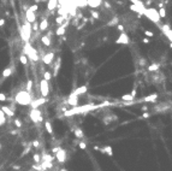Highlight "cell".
Returning a JSON list of instances; mask_svg holds the SVG:
<instances>
[{
  "label": "cell",
  "mask_w": 172,
  "mask_h": 171,
  "mask_svg": "<svg viewBox=\"0 0 172 171\" xmlns=\"http://www.w3.org/2000/svg\"><path fill=\"white\" fill-rule=\"evenodd\" d=\"M25 18H27V22L34 23L36 21V15H35V12L30 11L29 9H27V10H25Z\"/></svg>",
  "instance_id": "cell-10"
},
{
  "label": "cell",
  "mask_w": 172,
  "mask_h": 171,
  "mask_svg": "<svg viewBox=\"0 0 172 171\" xmlns=\"http://www.w3.org/2000/svg\"><path fill=\"white\" fill-rule=\"evenodd\" d=\"M159 67H160V65H159V64H156V63H154V64H152V65L148 66V71H149V72L158 71V70H159Z\"/></svg>",
  "instance_id": "cell-25"
},
{
  "label": "cell",
  "mask_w": 172,
  "mask_h": 171,
  "mask_svg": "<svg viewBox=\"0 0 172 171\" xmlns=\"http://www.w3.org/2000/svg\"><path fill=\"white\" fill-rule=\"evenodd\" d=\"M6 122V118H5V115H4V112L0 110V125H4Z\"/></svg>",
  "instance_id": "cell-31"
},
{
  "label": "cell",
  "mask_w": 172,
  "mask_h": 171,
  "mask_svg": "<svg viewBox=\"0 0 172 171\" xmlns=\"http://www.w3.org/2000/svg\"><path fill=\"white\" fill-rule=\"evenodd\" d=\"M116 23H118V18H113V21L112 22H108V25L110 27H112L113 24H116Z\"/></svg>",
  "instance_id": "cell-45"
},
{
  "label": "cell",
  "mask_w": 172,
  "mask_h": 171,
  "mask_svg": "<svg viewBox=\"0 0 172 171\" xmlns=\"http://www.w3.org/2000/svg\"><path fill=\"white\" fill-rule=\"evenodd\" d=\"M30 118L34 123H40V122L44 121V117H42V113L39 109H31L30 111Z\"/></svg>",
  "instance_id": "cell-5"
},
{
  "label": "cell",
  "mask_w": 172,
  "mask_h": 171,
  "mask_svg": "<svg viewBox=\"0 0 172 171\" xmlns=\"http://www.w3.org/2000/svg\"><path fill=\"white\" fill-rule=\"evenodd\" d=\"M53 160V157H51V155L48 154H46L42 157V161H52Z\"/></svg>",
  "instance_id": "cell-37"
},
{
  "label": "cell",
  "mask_w": 172,
  "mask_h": 171,
  "mask_svg": "<svg viewBox=\"0 0 172 171\" xmlns=\"http://www.w3.org/2000/svg\"><path fill=\"white\" fill-rule=\"evenodd\" d=\"M129 42H130V39H129V36L124 33V31H123V33L119 35V38L116 40L117 45H129Z\"/></svg>",
  "instance_id": "cell-8"
},
{
  "label": "cell",
  "mask_w": 172,
  "mask_h": 171,
  "mask_svg": "<svg viewBox=\"0 0 172 171\" xmlns=\"http://www.w3.org/2000/svg\"><path fill=\"white\" fill-rule=\"evenodd\" d=\"M66 25H67V23H63L61 25H59V27L57 28V30H56L57 36H63V35L65 34V31H66Z\"/></svg>",
  "instance_id": "cell-16"
},
{
  "label": "cell",
  "mask_w": 172,
  "mask_h": 171,
  "mask_svg": "<svg viewBox=\"0 0 172 171\" xmlns=\"http://www.w3.org/2000/svg\"><path fill=\"white\" fill-rule=\"evenodd\" d=\"M19 61H21V64H23V65H27V64H28V57L24 54V53H22V54L19 55Z\"/></svg>",
  "instance_id": "cell-26"
},
{
  "label": "cell",
  "mask_w": 172,
  "mask_h": 171,
  "mask_svg": "<svg viewBox=\"0 0 172 171\" xmlns=\"http://www.w3.org/2000/svg\"><path fill=\"white\" fill-rule=\"evenodd\" d=\"M88 92V87L87 86H81V87H77V88L75 89L72 94H75V95H82V94H85Z\"/></svg>",
  "instance_id": "cell-15"
},
{
  "label": "cell",
  "mask_w": 172,
  "mask_h": 171,
  "mask_svg": "<svg viewBox=\"0 0 172 171\" xmlns=\"http://www.w3.org/2000/svg\"><path fill=\"white\" fill-rule=\"evenodd\" d=\"M158 99V94L154 93V94H150L148 96H144L143 98V101H155Z\"/></svg>",
  "instance_id": "cell-23"
},
{
  "label": "cell",
  "mask_w": 172,
  "mask_h": 171,
  "mask_svg": "<svg viewBox=\"0 0 172 171\" xmlns=\"http://www.w3.org/2000/svg\"><path fill=\"white\" fill-rule=\"evenodd\" d=\"M143 16H146L149 21H152L153 23H155V24H158V23H160V16H159V13H158V11H156L155 9H144L143 11Z\"/></svg>",
  "instance_id": "cell-2"
},
{
  "label": "cell",
  "mask_w": 172,
  "mask_h": 171,
  "mask_svg": "<svg viewBox=\"0 0 172 171\" xmlns=\"http://www.w3.org/2000/svg\"><path fill=\"white\" fill-rule=\"evenodd\" d=\"M164 34H165V36L168 39V41L171 42V41H172V30H171V29H168V30H167V31H165Z\"/></svg>",
  "instance_id": "cell-34"
},
{
  "label": "cell",
  "mask_w": 172,
  "mask_h": 171,
  "mask_svg": "<svg viewBox=\"0 0 172 171\" xmlns=\"http://www.w3.org/2000/svg\"><path fill=\"white\" fill-rule=\"evenodd\" d=\"M41 1H47V0H41Z\"/></svg>",
  "instance_id": "cell-53"
},
{
  "label": "cell",
  "mask_w": 172,
  "mask_h": 171,
  "mask_svg": "<svg viewBox=\"0 0 172 171\" xmlns=\"http://www.w3.org/2000/svg\"><path fill=\"white\" fill-rule=\"evenodd\" d=\"M90 15L93 16V18H94V19H99V18H100V15H99L96 11H94V10H92V11H90Z\"/></svg>",
  "instance_id": "cell-36"
},
{
  "label": "cell",
  "mask_w": 172,
  "mask_h": 171,
  "mask_svg": "<svg viewBox=\"0 0 172 171\" xmlns=\"http://www.w3.org/2000/svg\"><path fill=\"white\" fill-rule=\"evenodd\" d=\"M1 111L4 112V115H6V116H9V117H13V116H15V111H12L11 109H10V106L4 105L3 107H1Z\"/></svg>",
  "instance_id": "cell-17"
},
{
  "label": "cell",
  "mask_w": 172,
  "mask_h": 171,
  "mask_svg": "<svg viewBox=\"0 0 172 171\" xmlns=\"http://www.w3.org/2000/svg\"><path fill=\"white\" fill-rule=\"evenodd\" d=\"M51 78H52V74H51L50 71H45L44 72V80H46V81L48 82V81H51Z\"/></svg>",
  "instance_id": "cell-32"
},
{
  "label": "cell",
  "mask_w": 172,
  "mask_h": 171,
  "mask_svg": "<svg viewBox=\"0 0 172 171\" xmlns=\"http://www.w3.org/2000/svg\"><path fill=\"white\" fill-rule=\"evenodd\" d=\"M120 99L123 100V101H134V98L130 95V93H128V94H124V95H122L120 96Z\"/></svg>",
  "instance_id": "cell-28"
},
{
  "label": "cell",
  "mask_w": 172,
  "mask_h": 171,
  "mask_svg": "<svg viewBox=\"0 0 172 171\" xmlns=\"http://www.w3.org/2000/svg\"><path fill=\"white\" fill-rule=\"evenodd\" d=\"M95 149L96 151H100L101 153H105V154H107V155H110V157H112L113 155V149H112V147L111 146H105L104 148H99V147H95Z\"/></svg>",
  "instance_id": "cell-13"
},
{
  "label": "cell",
  "mask_w": 172,
  "mask_h": 171,
  "mask_svg": "<svg viewBox=\"0 0 172 171\" xmlns=\"http://www.w3.org/2000/svg\"><path fill=\"white\" fill-rule=\"evenodd\" d=\"M31 94L27 90H21L15 95V101L22 106H28L31 102Z\"/></svg>",
  "instance_id": "cell-1"
},
{
  "label": "cell",
  "mask_w": 172,
  "mask_h": 171,
  "mask_svg": "<svg viewBox=\"0 0 172 171\" xmlns=\"http://www.w3.org/2000/svg\"><path fill=\"white\" fill-rule=\"evenodd\" d=\"M140 64H141V65H144V64H146V60H144V59H141V60H140Z\"/></svg>",
  "instance_id": "cell-52"
},
{
  "label": "cell",
  "mask_w": 172,
  "mask_h": 171,
  "mask_svg": "<svg viewBox=\"0 0 172 171\" xmlns=\"http://www.w3.org/2000/svg\"><path fill=\"white\" fill-rule=\"evenodd\" d=\"M29 10L33 11V12H36L37 10H39V5H37V4H34V5H31L30 7H29Z\"/></svg>",
  "instance_id": "cell-38"
},
{
  "label": "cell",
  "mask_w": 172,
  "mask_h": 171,
  "mask_svg": "<svg viewBox=\"0 0 172 171\" xmlns=\"http://www.w3.org/2000/svg\"><path fill=\"white\" fill-rule=\"evenodd\" d=\"M144 34H146V36H148V38H153V36H154V33H153V31H149V30H146Z\"/></svg>",
  "instance_id": "cell-41"
},
{
  "label": "cell",
  "mask_w": 172,
  "mask_h": 171,
  "mask_svg": "<svg viewBox=\"0 0 172 171\" xmlns=\"http://www.w3.org/2000/svg\"><path fill=\"white\" fill-rule=\"evenodd\" d=\"M45 128H46V130H47V132L48 134H53V128H52V124H51L50 122L47 121V122H45Z\"/></svg>",
  "instance_id": "cell-27"
},
{
  "label": "cell",
  "mask_w": 172,
  "mask_h": 171,
  "mask_svg": "<svg viewBox=\"0 0 172 171\" xmlns=\"http://www.w3.org/2000/svg\"><path fill=\"white\" fill-rule=\"evenodd\" d=\"M67 104L72 107H76L78 106V95H75V94H70L69 98H67Z\"/></svg>",
  "instance_id": "cell-9"
},
{
  "label": "cell",
  "mask_w": 172,
  "mask_h": 171,
  "mask_svg": "<svg viewBox=\"0 0 172 171\" xmlns=\"http://www.w3.org/2000/svg\"><path fill=\"white\" fill-rule=\"evenodd\" d=\"M31 88H33V81L31 80H28V82H27V92H31Z\"/></svg>",
  "instance_id": "cell-35"
},
{
  "label": "cell",
  "mask_w": 172,
  "mask_h": 171,
  "mask_svg": "<svg viewBox=\"0 0 172 171\" xmlns=\"http://www.w3.org/2000/svg\"><path fill=\"white\" fill-rule=\"evenodd\" d=\"M40 92H41V95L42 98H47L48 94H50V86H48V82L46 80H41L40 81Z\"/></svg>",
  "instance_id": "cell-6"
},
{
  "label": "cell",
  "mask_w": 172,
  "mask_h": 171,
  "mask_svg": "<svg viewBox=\"0 0 172 171\" xmlns=\"http://www.w3.org/2000/svg\"><path fill=\"white\" fill-rule=\"evenodd\" d=\"M39 146H40V142H39V141H37V140H34V141H33V147L37 148Z\"/></svg>",
  "instance_id": "cell-44"
},
{
  "label": "cell",
  "mask_w": 172,
  "mask_h": 171,
  "mask_svg": "<svg viewBox=\"0 0 172 171\" xmlns=\"http://www.w3.org/2000/svg\"><path fill=\"white\" fill-rule=\"evenodd\" d=\"M33 30L34 31H37L39 30V23H36V21L34 22V25H33Z\"/></svg>",
  "instance_id": "cell-43"
},
{
  "label": "cell",
  "mask_w": 172,
  "mask_h": 171,
  "mask_svg": "<svg viewBox=\"0 0 172 171\" xmlns=\"http://www.w3.org/2000/svg\"><path fill=\"white\" fill-rule=\"evenodd\" d=\"M30 36H31V27H30V23L25 22L21 28V38H22L23 42H29L30 40Z\"/></svg>",
  "instance_id": "cell-4"
},
{
  "label": "cell",
  "mask_w": 172,
  "mask_h": 171,
  "mask_svg": "<svg viewBox=\"0 0 172 171\" xmlns=\"http://www.w3.org/2000/svg\"><path fill=\"white\" fill-rule=\"evenodd\" d=\"M59 149H60V147H56V148H53V149H52V152H53V153H57V152H58Z\"/></svg>",
  "instance_id": "cell-50"
},
{
  "label": "cell",
  "mask_w": 172,
  "mask_h": 171,
  "mask_svg": "<svg viewBox=\"0 0 172 171\" xmlns=\"http://www.w3.org/2000/svg\"><path fill=\"white\" fill-rule=\"evenodd\" d=\"M41 42L45 45V46H51V40H50V36H47V35H44V36H41Z\"/></svg>",
  "instance_id": "cell-24"
},
{
  "label": "cell",
  "mask_w": 172,
  "mask_h": 171,
  "mask_svg": "<svg viewBox=\"0 0 172 171\" xmlns=\"http://www.w3.org/2000/svg\"><path fill=\"white\" fill-rule=\"evenodd\" d=\"M117 29L123 33V31H124V25H123V24H118V25H117Z\"/></svg>",
  "instance_id": "cell-46"
},
{
  "label": "cell",
  "mask_w": 172,
  "mask_h": 171,
  "mask_svg": "<svg viewBox=\"0 0 172 171\" xmlns=\"http://www.w3.org/2000/svg\"><path fill=\"white\" fill-rule=\"evenodd\" d=\"M65 19H66L65 17H63V16H58V17L56 18V23H57V24H59V25H61L63 23H65Z\"/></svg>",
  "instance_id": "cell-29"
},
{
  "label": "cell",
  "mask_w": 172,
  "mask_h": 171,
  "mask_svg": "<svg viewBox=\"0 0 172 171\" xmlns=\"http://www.w3.org/2000/svg\"><path fill=\"white\" fill-rule=\"evenodd\" d=\"M33 159H34V161H35L36 164H40V161H41V157H40L39 153H35V154L33 155Z\"/></svg>",
  "instance_id": "cell-33"
},
{
  "label": "cell",
  "mask_w": 172,
  "mask_h": 171,
  "mask_svg": "<svg viewBox=\"0 0 172 171\" xmlns=\"http://www.w3.org/2000/svg\"><path fill=\"white\" fill-rule=\"evenodd\" d=\"M143 44H149V39L144 38V39H143Z\"/></svg>",
  "instance_id": "cell-51"
},
{
  "label": "cell",
  "mask_w": 172,
  "mask_h": 171,
  "mask_svg": "<svg viewBox=\"0 0 172 171\" xmlns=\"http://www.w3.org/2000/svg\"><path fill=\"white\" fill-rule=\"evenodd\" d=\"M39 29L41 31H46L48 29V21H47V18H42V21L39 24Z\"/></svg>",
  "instance_id": "cell-20"
},
{
  "label": "cell",
  "mask_w": 172,
  "mask_h": 171,
  "mask_svg": "<svg viewBox=\"0 0 172 171\" xmlns=\"http://www.w3.org/2000/svg\"><path fill=\"white\" fill-rule=\"evenodd\" d=\"M24 54L29 57L31 61H37L39 60V54H37V51L31 45L29 44V42H25L24 45Z\"/></svg>",
  "instance_id": "cell-3"
},
{
  "label": "cell",
  "mask_w": 172,
  "mask_h": 171,
  "mask_svg": "<svg viewBox=\"0 0 172 171\" xmlns=\"http://www.w3.org/2000/svg\"><path fill=\"white\" fill-rule=\"evenodd\" d=\"M57 7H58V0H48L47 1V9H48V11H53Z\"/></svg>",
  "instance_id": "cell-19"
},
{
  "label": "cell",
  "mask_w": 172,
  "mask_h": 171,
  "mask_svg": "<svg viewBox=\"0 0 172 171\" xmlns=\"http://www.w3.org/2000/svg\"><path fill=\"white\" fill-rule=\"evenodd\" d=\"M6 99H7V98H6V95L4 93H0V101H1V102H4V101H6Z\"/></svg>",
  "instance_id": "cell-42"
},
{
  "label": "cell",
  "mask_w": 172,
  "mask_h": 171,
  "mask_svg": "<svg viewBox=\"0 0 172 171\" xmlns=\"http://www.w3.org/2000/svg\"><path fill=\"white\" fill-rule=\"evenodd\" d=\"M78 147L81 149H87V145H85V142H83V141H81L79 144H78Z\"/></svg>",
  "instance_id": "cell-40"
},
{
  "label": "cell",
  "mask_w": 172,
  "mask_h": 171,
  "mask_svg": "<svg viewBox=\"0 0 172 171\" xmlns=\"http://www.w3.org/2000/svg\"><path fill=\"white\" fill-rule=\"evenodd\" d=\"M158 13H159L160 18H165V17H166V10H165L162 6H161L160 9H159V12H158Z\"/></svg>",
  "instance_id": "cell-30"
},
{
  "label": "cell",
  "mask_w": 172,
  "mask_h": 171,
  "mask_svg": "<svg viewBox=\"0 0 172 171\" xmlns=\"http://www.w3.org/2000/svg\"><path fill=\"white\" fill-rule=\"evenodd\" d=\"M5 23H6L5 18H0V27H3V25H5Z\"/></svg>",
  "instance_id": "cell-48"
},
{
  "label": "cell",
  "mask_w": 172,
  "mask_h": 171,
  "mask_svg": "<svg viewBox=\"0 0 172 171\" xmlns=\"http://www.w3.org/2000/svg\"><path fill=\"white\" fill-rule=\"evenodd\" d=\"M73 134H75V136H76L77 139H83L84 138L83 130H82L81 128H76V129H75V131H73Z\"/></svg>",
  "instance_id": "cell-22"
},
{
  "label": "cell",
  "mask_w": 172,
  "mask_h": 171,
  "mask_svg": "<svg viewBox=\"0 0 172 171\" xmlns=\"http://www.w3.org/2000/svg\"><path fill=\"white\" fill-rule=\"evenodd\" d=\"M129 9H130L131 11L139 13L140 16H142V15H143V11H144V9H142V7H140V6H137V5H134V4H131V5L129 6Z\"/></svg>",
  "instance_id": "cell-18"
},
{
  "label": "cell",
  "mask_w": 172,
  "mask_h": 171,
  "mask_svg": "<svg viewBox=\"0 0 172 171\" xmlns=\"http://www.w3.org/2000/svg\"><path fill=\"white\" fill-rule=\"evenodd\" d=\"M11 74H12V69L11 67H6V69H4L3 70V72H1V76L4 78H7V77H10L11 76Z\"/></svg>",
  "instance_id": "cell-21"
},
{
  "label": "cell",
  "mask_w": 172,
  "mask_h": 171,
  "mask_svg": "<svg viewBox=\"0 0 172 171\" xmlns=\"http://www.w3.org/2000/svg\"><path fill=\"white\" fill-rule=\"evenodd\" d=\"M130 95H131V96H133L134 99H135V98H136V88H134V89H133V92H131V93H130Z\"/></svg>",
  "instance_id": "cell-47"
},
{
  "label": "cell",
  "mask_w": 172,
  "mask_h": 171,
  "mask_svg": "<svg viewBox=\"0 0 172 171\" xmlns=\"http://www.w3.org/2000/svg\"><path fill=\"white\" fill-rule=\"evenodd\" d=\"M13 123H15V125H16L17 128H21V127H22V122L19 121V119H18V118H16V119H15V122H13Z\"/></svg>",
  "instance_id": "cell-39"
},
{
  "label": "cell",
  "mask_w": 172,
  "mask_h": 171,
  "mask_svg": "<svg viewBox=\"0 0 172 171\" xmlns=\"http://www.w3.org/2000/svg\"><path fill=\"white\" fill-rule=\"evenodd\" d=\"M56 158L58 160V163H60V164L65 163L66 161V152H65V149H63V148L59 149L56 153Z\"/></svg>",
  "instance_id": "cell-7"
},
{
  "label": "cell",
  "mask_w": 172,
  "mask_h": 171,
  "mask_svg": "<svg viewBox=\"0 0 172 171\" xmlns=\"http://www.w3.org/2000/svg\"><path fill=\"white\" fill-rule=\"evenodd\" d=\"M102 4V0H87V6L92 9H98Z\"/></svg>",
  "instance_id": "cell-14"
},
{
  "label": "cell",
  "mask_w": 172,
  "mask_h": 171,
  "mask_svg": "<svg viewBox=\"0 0 172 171\" xmlns=\"http://www.w3.org/2000/svg\"><path fill=\"white\" fill-rule=\"evenodd\" d=\"M53 59H54V53H53V52H50V53H47V54H45L44 57H42V61H44V64H46V65L52 64Z\"/></svg>",
  "instance_id": "cell-11"
},
{
  "label": "cell",
  "mask_w": 172,
  "mask_h": 171,
  "mask_svg": "<svg viewBox=\"0 0 172 171\" xmlns=\"http://www.w3.org/2000/svg\"><path fill=\"white\" fill-rule=\"evenodd\" d=\"M45 102H46V99L45 98H40V99H36V100H31L30 106H31V109H37L39 106L44 105Z\"/></svg>",
  "instance_id": "cell-12"
},
{
  "label": "cell",
  "mask_w": 172,
  "mask_h": 171,
  "mask_svg": "<svg viewBox=\"0 0 172 171\" xmlns=\"http://www.w3.org/2000/svg\"><path fill=\"white\" fill-rule=\"evenodd\" d=\"M149 116H150V115L148 113V112H144L143 115H142V117H143V118H147V117H149Z\"/></svg>",
  "instance_id": "cell-49"
}]
</instances>
